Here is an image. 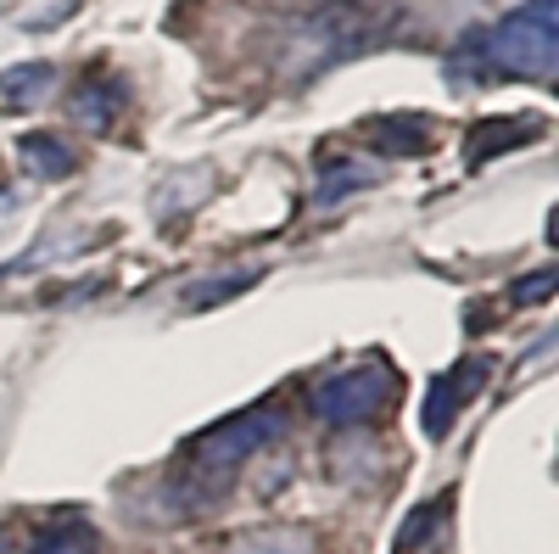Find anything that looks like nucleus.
Instances as JSON below:
<instances>
[{
    "label": "nucleus",
    "instance_id": "15",
    "mask_svg": "<svg viewBox=\"0 0 559 554\" xmlns=\"http://www.w3.org/2000/svg\"><path fill=\"white\" fill-rule=\"evenodd\" d=\"M247 286H252V274H224V281H207V286L185 292V308H213V303L236 297V292H247Z\"/></svg>",
    "mask_w": 559,
    "mask_h": 554
},
{
    "label": "nucleus",
    "instance_id": "9",
    "mask_svg": "<svg viewBox=\"0 0 559 554\" xmlns=\"http://www.w3.org/2000/svg\"><path fill=\"white\" fill-rule=\"evenodd\" d=\"M68 113H73L84 129L107 134L112 118L123 113V84H118V79H90V84H79L73 96H68Z\"/></svg>",
    "mask_w": 559,
    "mask_h": 554
},
{
    "label": "nucleus",
    "instance_id": "3",
    "mask_svg": "<svg viewBox=\"0 0 559 554\" xmlns=\"http://www.w3.org/2000/svg\"><path fill=\"white\" fill-rule=\"evenodd\" d=\"M392 7L381 0H331V7H319L302 28V45H313V68H331V62H347L358 51H369L376 39H386L392 28Z\"/></svg>",
    "mask_w": 559,
    "mask_h": 554
},
{
    "label": "nucleus",
    "instance_id": "13",
    "mask_svg": "<svg viewBox=\"0 0 559 554\" xmlns=\"http://www.w3.org/2000/svg\"><path fill=\"white\" fill-rule=\"evenodd\" d=\"M17 157H23L34 174H45V179L73 174V152H68V141H57V134H23V141H17Z\"/></svg>",
    "mask_w": 559,
    "mask_h": 554
},
{
    "label": "nucleus",
    "instance_id": "12",
    "mask_svg": "<svg viewBox=\"0 0 559 554\" xmlns=\"http://www.w3.org/2000/svg\"><path fill=\"white\" fill-rule=\"evenodd\" d=\"M51 79H57V68H51V62H23V68H7V73H0V107H28V102H39L45 90H51Z\"/></svg>",
    "mask_w": 559,
    "mask_h": 554
},
{
    "label": "nucleus",
    "instance_id": "10",
    "mask_svg": "<svg viewBox=\"0 0 559 554\" xmlns=\"http://www.w3.org/2000/svg\"><path fill=\"white\" fill-rule=\"evenodd\" d=\"M369 141L386 157H419V152H431V118H381V123H369Z\"/></svg>",
    "mask_w": 559,
    "mask_h": 554
},
{
    "label": "nucleus",
    "instance_id": "14",
    "mask_svg": "<svg viewBox=\"0 0 559 554\" xmlns=\"http://www.w3.org/2000/svg\"><path fill=\"white\" fill-rule=\"evenodd\" d=\"M224 554H319L313 532H297V527H274V532H252L241 543H229Z\"/></svg>",
    "mask_w": 559,
    "mask_h": 554
},
{
    "label": "nucleus",
    "instance_id": "5",
    "mask_svg": "<svg viewBox=\"0 0 559 554\" xmlns=\"http://www.w3.org/2000/svg\"><path fill=\"white\" fill-rule=\"evenodd\" d=\"M487 376H492V358L487 353L459 358L453 369H442V376L426 387V403H419V432H426L431 443H442L453 432V421H459V409L487 387Z\"/></svg>",
    "mask_w": 559,
    "mask_h": 554
},
{
    "label": "nucleus",
    "instance_id": "6",
    "mask_svg": "<svg viewBox=\"0 0 559 554\" xmlns=\"http://www.w3.org/2000/svg\"><path fill=\"white\" fill-rule=\"evenodd\" d=\"M448 527H453V487H442L431 504H419V510H408L392 554H442L448 549Z\"/></svg>",
    "mask_w": 559,
    "mask_h": 554
},
{
    "label": "nucleus",
    "instance_id": "4",
    "mask_svg": "<svg viewBox=\"0 0 559 554\" xmlns=\"http://www.w3.org/2000/svg\"><path fill=\"white\" fill-rule=\"evenodd\" d=\"M392 392H397V376L386 364H353V369L324 376L308 392V409L331 426H358V421H376V414L392 403Z\"/></svg>",
    "mask_w": 559,
    "mask_h": 554
},
{
    "label": "nucleus",
    "instance_id": "1",
    "mask_svg": "<svg viewBox=\"0 0 559 554\" xmlns=\"http://www.w3.org/2000/svg\"><path fill=\"white\" fill-rule=\"evenodd\" d=\"M559 73V0H526V7L503 12L492 28H476L453 45L448 79H537L548 84Z\"/></svg>",
    "mask_w": 559,
    "mask_h": 554
},
{
    "label": "nucleus",
    "instance_id": "7",
    "mask_svg": "<svg viewBox=\"0 0 559 554\" xmlns=\"http://www.w3.org/2000/svg\"><path fill=\"white\" fill-rule=\"evenodd\" d=\"M537 134H543V118H487V123L471 129V141H464V168L476 174L509 146H532Z\"/></svg>",
    "mask_w": 559,
    "mask_h": 554
},
{
    "label": "nucleus",
    "instance_id": "16",
    "mask_svg": "<svg viewBox=\"0 0 559 554\" xmlns=\"http://www.w3.org/2000/svg\"><path fill=\"white\" fill-rule=\"evenodd\" d=\"M559 286V269L554 263H543L537 274H526V281H515V303L526 308V303H548V292Z\"/></svg>",
    "mask_w": 559,
    "mask_h": 554
},
{
    "label": "nucleus",
    "instance_id": "8",
    "mask_svg": "<svg viewBox=\"0 0 559 554\" xmlns=\"http://www.w3.org/2000/svg\"><path fill=\"white\" fill-rule=\"evenodd\" d=\"M369 185H381V163H364V157H324L319 163V208H331V202H347L353 191H369Z\"/></svg>",
    "mask_w": 559,
    "mask_h": 554
},
{
    "label": "nucleus",
    "instance_id": "11",
    "mask_svg": "<svg viewBox=\"0 0 559 554\" xmlns=\"http://www.w3.org/2000/svg\"><path fill=\"white\" fill-rule=\"evenodd\" d=\"M28 554H102V532L90 527V521H57V527H45L39 538H34V549Z\"/></svg>",
    "mask_w": 559,
    "mask_h": 554
},
{
    "label": "nucleus",
    "instance_id": "2",
    "mask_svg": "<svg viewBox=\"0 0 559 554\" xmlns=\"http://www.w3.org/2000/svg\"><path fill=\"white\" fill-rule=\"evenodd\" d=\"M280 432H286V414H280V403H252L241 414H229V421L207 426L202 437H191V448H185V476L179 487H191V498L202 504V487L207 493H224V482L236 476L247 459H258L269 443H280Z\"/></svg>",
    "mask_w": 559,
    "mask_h": 554
}]
</instances>
